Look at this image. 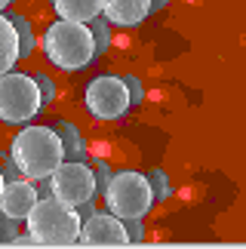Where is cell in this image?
Wrapping results in <instances>:
<instances>
[{
  "label": "cell",
  "mask_w": 246,
  "mask_h": 249,
  "mask_svg": "<svg viewBox=\"0 0 246 249\" xmlns=\"http://www.w3.org/2000/svg\"><path fill=\"white\" fill-rule=\"evenodd\" d=\"M28 234L37 246H74L80 237V215L77 209L62 203L59 197H40L25 218Z\"/></svg>",
  "instance_id": "obj_2"
},
{
  "label": "cell",
  "mask_w": 246,
  "mask_h": 249,
  "mask_svg": "<svg viewBox=\"0 0 246 249\" xmlns=\"http://www.w3.org/2000/svg\"><path fill=\"white\" fill-rule=\"evenodd\" d=\"M18 62V40H16V28L6 16H0V74L13 71V65Z\"/></svg>",
  "instance_id": "obj_13"
},
{
  "label": "cell",
  "mask_w": 246,
  "mask_h": 249,
  "mask_svg": "<svg viewBox=\"0 0 246 249\" xmlns=\"http://www.w3.org/2000/svg\"><path fill=\"white\" fill-rule=\"evenodd\" d=\"M102 16L111 25L136 28L151 16V0H102Z\"/></svg>",
  "instance_id": "obj_10"
},
{
  "label": "cell",
  "mask_w": 246,
  "mask_h": 249,
  "mask_svg": "<svg viewBox=\"0 0 246 249\" xmlns=\"http://www.w3.org/2000/svg\"><path fill=\"white\" fill-rule=\"evenodd\" d=\"M169 0H151V13H157V9H163Z\"/></svg>",
  "instance_id": "obj_24"
},
{
  "label": "cell",
  "mask_w": 246,
  "mask_h": 249,
  "mask_svg": "<svg viewBox=\"0 0 246 249\" xmlns=\"http://www.w3.org/2000/svg\"><path fill=\"white\" fill-rule=\"evenodd\" d=\"M3 181H6V178H3V172H0V191H3Z\"/></svg>",
  "instance_id": "obj_26"
},
{
  "label": "cell",
  "mask_w": 246,
  "mask_h": 249,
  "mask_svg": "<svg viewBox=\"0 0 246 249\" xmlns=\"http://www.w3.org/2000/svg\"><path fill=\"white\" fill-rule=\"evenodd\" d=\"M83 102H87V111L102 123L120 120L132 108L126 83H123V77H114V74H102V77L92 80L87 86V92H83Z\"/></svg>",
  "instance_id": "obj_6"
},
{
  "label": "cell",
  "mask_w": 246,
  "mask_h": 249,
  "mask_svg": "<svg viewBox=\"0 0 246 249\" xmlns=\"http://www.w3.org/2000/svg\"><path fill=\"white\" fill-rule=\"evenodd\" d=\"M31 185L37 191V197H50L53 191H50V176H43V178H31Z\"/></svg>",
  "instance_id": "obj_23"
},
{
  "label": "cell",
  "mask_w": 246,
  "mask_h": 249,
  "mask_svg": "<svg viewBox=\"0 0 246 249\" xmlns=\"http://www.w3.org/2000/svg\"><path fill=\"white\" fill-rule=\"evenodd\" d=\"M96 191H105V185H108V178H111V166L105 163V160H99L96 163Z\"/></svg>",
  "instance_id": "obj_21"
},
{
  "label": "cell",
  "mask_w": 246,
  "mask_h": 249,
  "mask_svg": "<svg viewBox=\"0 0 246 249\" xmlns=\"http://www.w3.org/2000/svg\"><path fill=\"white\" fill-rule=\"evenodd\" d=\"M145 178H148V185H151L154 203H160V200H166V197H173V185H169V178H166L163 169H151V172H145Z\"/></svg>",
  "instance_id": "obj_16"
},
{
  "label": "cell",
  "mask_w": 246,
  "mask_h": 249,
  "mask_svg": "<svg viewBox=\"0 0 246 249\" xmlns=\"http://www.w3.org/2000/svg\"><path fill=\"white\" fill-rule=\"evenodd\" d=\"M50 191L68 206H80L96 197V172L83 160H62L50 176Z\"/></svg>",
  "instance_id": "obj_7"
},
{
  "label": "cell",
  "mask_w": 246,
  "mask_h": 249,
  "mask_svg": "<svg viewBox=\"0 0 246 249\" xmlns=\"http://www.w3.org/2000/svg\"><path fill=\"white\" fill-rule=\"evenodd\" d=\"M120 222H123V231H126L129 243H141V240H145V225H141V218H120Z\"/></svg>",
  "instance_id": "obj_18"
},
{
  "label": "cell",
  "mask_w": 246,
  "mask_h": 249,
  "mask_svg": "<svg viewBox=\"0 0 246 249\" xmlns=\"http://www.w3.org/2000/svg\"><path fill=\"white\" fill-rule=\"evenodd\" d=\"M123 83H126V92H129V105H141V99H145V86H141V80L132 77V74H123Z\"/></svg>",
  "instance_id": "obj_19"
},
{
  "label": "cell",
  "mask_w": 246,
  "mask_h": 249,
  "mask_svg": "<svg viewBox=\"0 0 246 249\" xmlns=\"http://www.w3.org/2000/svg\"><path fill=\"white\" fill-rule=\"evenodd\" d=\"M55 132H59V139H62L65 160H83L87 157V142H83L80 129L74 126L71 120H55Z\"/></svg>",
  "instance_id": "obj_12"
},
{
  "label": "cell",
  "mask_w": 246,
  "mask_h": 249,
  "mask_svg": "<svg viewBox=\"0 0 246 249\" xmlns=\"http://www.w3.org/2000/svg\"><path fill=\"white\" fill-rule=\"evenodd\" d=\"M9 3H13V0H0V9H6Z\"/></svg>",
  "instance_id": "obj_25"
},
{
  "label": "cell",
  "mask_w": 246,
  "mask_h": 249,
  "mask_svg": "<svg viewBox=\"0 0 246 249\" xmlns=\"http://www.w3.org/2000/svg\"><path fill=\"white\" fill-rule=\"evenodd\" d=\"M9 157L25 178H43L65 160V148L53 126H25L9 145Z\"/></svg>",
  "instance_id": "obj_1"
},
{
  "label": "cell",
  "mask_w": 246,
  "mask_h": 249,
  "mask_svg": "<svg viewBox=\"0 0 246 249\" xmlns=\"http://www.w3.org/2000/svg\"><path fill=\"white\" fill-rule=\"evenodd\" d=\"M40 108L43 99L34 77L16 71L0 74V123H13V126L28 123L40 114Z\"/></svg>",
  "instance_id": "obj_5"
},
{
  "label": "cell",
  "mask_w": 246,
  "mask_h": 249,
  "mask_svg": "<svg viewBox=\"0 0 246 249\" xmlns=\"http://www.w3.org/2000/svg\"><path fill=\"white\" fill-rule=\"evenodd\" d=\"M37 200L40 197H37L31 178H22V176L9 178V181H3V191H0V213L16 218V222H25Z\"/></svg>",
  "instance_id": "obj_9"
},
{
  "label": "cell",
  "mask_w": 246,
  "mask_h": 249,
  "mask_svg": "<svg viewBox=\"0 0 246 249\" xmlns=\"http://www.w3.org/2000/svg\"><path fill=\"white\" fill-rule=\"evenodd\" d=\"M9 22H13L16 28V40H18V59H28V55L34 53V46H37V37H34V28L31 22H28L25 16H6Z\"/></svg>",
  "instance_id": "obj_14"
},
{
  "label": "cell",
  "mask_w": 246,
  "mask_h": 249,
  "mask_svg": "<svg viewBox=\"0 0 246 249\" xmlns=\"http://www.w3.org/2000/svg\"><path fill=\"white\" fill-rule=\"evenodd\" d=\"M37 89H40V99H43V105H50V102H55L59 99V86H55V80L50 77V74H37Z\"/></svg>",
  "instance_id": "obj_17"
},
{
  "label": "cell",
  "mask_w": 246,
  "mask_h": 249,
  "mask_svg": "<svg viewBox=\"0 0 246 249\" xmlns=\"http://www.w3.org/2000/svg\"><path fill=\"white\" fill-rule=\"evenodd\" d=\"M102 194H105V203L117 218H145L154 209V194H151L145 172L136 169L111 172Z\"/></svg>",
  "instance_id": "obj_4"
},
{
  "label": "cell",
  "mask_w": 246,
  "mask_h": 249,
  "mask_svg": "<svg viewBox=\"0 0 246 249\" xmlns=\"http://www.w3.org/2000/svg\"><path fill=\"white\" fill-rule=\"evenodd\" d=\"M18 237V228H16V218H9L0 213V243H13Z\"/></svg>",
  "instance_id": "obj_20"
},
{
  "label": "cell",
  "mask_w": 246,
  "mask_h": 249,
  "mask_svg": "<svg viewBox=\"0 0 246 249\" xmlns=\"http://www.w3.org/2000/svg\"><path fill=\"white\" fill-rule=\"evenodd\" d=\"M0 172H3V178H6V181H9V178H18V176H22L13 157H3V169H0Z\"/></svg>",
  "instance_id": "obj_22"
},
{
  "label": "cell",
  "mask_w": 246,
  "mask_h": 249,
  "mask_svg": "<svg viewBox=\"0 0 246 249\" xmlns=\"http://www.w3.org/2000/svg\"><path fill=\"white\" fill-rule=\"evenodd\" d=\"M89 25V34H92V46H96V55H102V53H108V46H111V22L108 18H92V22H87Z\"/></svg>",
  "instance_id": "obj_15"
},
{
  "label": "cell",
  "mask_w": 246,
  "mask_h": 249,
  "mask_svg": "<svg viewBox=\"0 0 246 249\" xmlns=\"http://www.w3.org/2000/svg\"><path fill=\"white\" fill-rule=\"evenodd\" d=\"M59 18L68 22H92L96 16H102V0H53Z\"/></svg>",
  "instance_id": "obj_11"
},
{
  "label": "cell",
  "mask_w": 246,
  "mask_h": 249,
  "mask_svg": "<svg viewBox=\"0 0 246 249\" xmlns=\"http://www.w3.org/2000/svg\"><path fill=\"white\" fill-rule=\"evenodd\" d=\"M43 53L55 68L62 71H80L96 59V46L87 22H68L59 18L43 34Z\"/></svg>",
  "instance_id": "obj_3"
},
{
  "label": "cell",
  "mask_w": 246,
  "mask_h": 249,
  "mask_svg": "<svg viewBox=\"0 0 246 249\" xmlns=\"http://www.w3.org/2000/svg\"><path fill=\"white\" fill-rule=\"evenodd\" d=\"M77 243H87V246H126L129 240H126V231H123V222L114 213H92L89 218H83Z\"/></svg>",
  "instance_id": "obj_8"
}]
</instances>
